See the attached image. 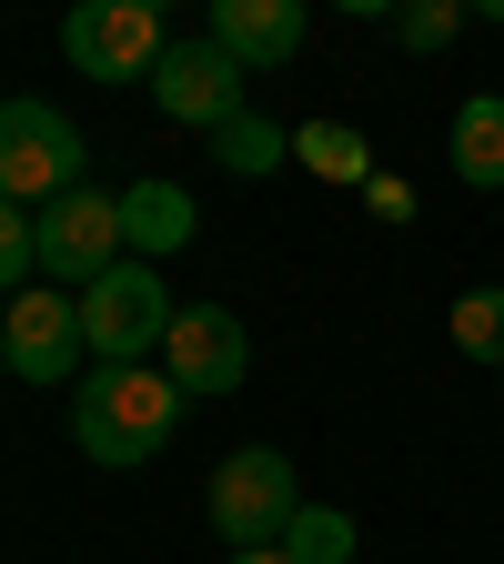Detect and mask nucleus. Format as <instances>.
Segmentation results:
<instances>
[{"label":"nucleus","instance_id":"obj_18","mask_svg":"<svg viewBox=\"0 0 504 564\" xmlns=\"http://www.w3.org/2000/svg\"><path fill=\"white\" fill-rule=\"evenodd\" d=\"M394 31H404V51H444L464 31V0H414V11H394Z\"/></svg>","mask_w":504,"mask_h":564},{"label":"nucleus","instance_id":"obj_16","mask_svg":"<svg viewBox=\"0 0 504 564\" xmlns=\"http://www.w3.org/2000/svg\"><path fill=\"white\" fill-rule=\"evenodd\" d=\"M454 343L474 352V364H504V282H494V293H464V303H454Z\"/></svg>","mask_w":504,"mask_h":564},{"label":"nucleus","instance_id":"obj_20","mask_svg":"<svg viewBox=\"0 0 504 564\" xmlns=\"http://www.w3.org/2000/svg\"><path fill=\"white\" fill-rule=\"evenodd\" d=\"M484 11H494V21H504V0H484Z\"/></svg>","mask_w":504,"mask_h":564},{"label":"nucleus","instance_id":"obj_10","mask_svg":"<svg viewBox=\"0 0 504 564\" xmlns=\"http://www.w3.org/2000/svg\"><path fill=\"white\" fill-rule=\"evenodd\" d=\"M202 41H223L243 70H293L303 61V0H212Z\"/></svg>","mask_w":504,"mask_h":564},{"label":"nucleus","instance_id":"obj_6","mask_svg":"<svg viewBox=\"0 0 504 564\" xmlns=\"http://www.w3.org/2000/svg\"><path fill=\"white\" fill-rule=\"evenodd\" d=\"M162 11L152 0H82V11L61 21V61L92 70V82H152L162 70Z\"/></svg>","mask_w":504,"mask_h":564},{"label":"nucleus","instance_id":"obj_12","mask_svg":"<svg viewBox=\"0 0 504 564\" xmlns=\"http://www.w3.org/2000/svg\"><path fill=\"white\" fill-rule=\"evenodd\" d=\"M454 172L474 192H504V91H484V101L454 111Z\"/></svg>","mask_w":504,"mask_h":564},{"label":"nucleus","instance_id":"obj_2","mask_svg":"<svg viewBox=\"0 0 504 564\" xmlns=\"http://www.w3.org/2000/svg\"><path fill=\"white\" fill-rule=\"evenodd\" d=\"M293 514H303V484H293V464H282L272 444H243V454L212 464V524H223L233 554L282 544V534H293Z\"/></svg>","mask_w":504,"mask_h":564},{"label":"nucleus","instance_id":"obj_7","mask_svg":"<svg viewBox=\"0 0 504 564\" xmlns=\"http://www.w3.org/2000/svg\"><path fill=\"white\" fill-rule=\"evenodd\" d=\"M82 323H92V352H101V364H141V352L172 343L182 303L162 293L152 262H121L111 282H92V293H82Z\"/></svg>","mask_w":504,"mask_h":564},{"label":"nucleus","instance_id":"obj_9","mask_svg":"<svg viewBox=\"0 0 504 564\" xmlns=\"http://www.w3.org/2000/svg\"><path fill=\"white\" fill-rule=\"evenodd\" d=\"M162 373H172L192 403H223V393L253 373V333H243L223 303H182V323H172V343H162Z\"/></svg>","mask_w":504,"mask_h":564},{"label":"nucleus","instance_id":"obj_11","mask_svg":"<svg viewBox=\"0 0 504 564\" xmlns=\"http://www.w3.org/2000/svg\"><path fill=\"white\" fill-rule=\"evenodd\" d=\"M121 232H131V262H152V252H182L202 232V212H192L182 182H131L121 192Z\"/></svg>","mask_w":504,"mask_h":564},{"label":"nucleus","instance_id":"obj_14","mask_svg":"<svg viewBox=\"0 0 504 564\" xmlns=\"http://www.w3.org/2000/svg\"><path fill=\"white\" fill-rule=\"evenodd\" d=\"M272 162H293V131H282V121H262V111H243V121L223 131V172H243V182H262Z\"/></svg>","mask_w":504,"mask_h":564},{"label":"nucleus","instance_id":"obj_15","mask_svg":"<svg viewBox=\"0 0 504 564\" xmlns=\"http://www.w3.org/2000/svg\"><path fill=\"white\" fill-rule=\"evenodd\" d=\"M282 554H293V564H353V514L303 505V514H293V534H282Z\"/></svg>","mask_w":504,"mask_h":564},{"label":"nucleus","instance_id":"obj_3","mask_svg":"<svg viewBox=\"0 0 504 564\" xmlns=\"http://www.w3.org/2000/svg\"><path fill=\"white\" fill-rule=\"evenodd\" d=\"M131 262V232H121V192H61L41 212V282H61V293H92V282H111Z\"/></svg>","mask_w":504,"mask_h":564},{"label":"nucleus","instance_id":"obj_8","mask_svg":"<svg viewBox=\"0 0 504 564\" xmlns=\"http://www.w3.org/2000/svg\"><path fill=\"white\" fill-rule=\"evenodd\" d=\"M152 101H162L172 121H192V131L223 141V131L243 121V61H233L223 41H172L162 70H152Z\"/></svg>","mask_w":504,"mask_h":564},{"label":"nucleus","instance_id":"obj_13","mask_svg":"<svg viewBox=\"0 0 504 564\" xmlns=\"http://www.w3.org/2000/svg\"><path fill=\"white\" fill-rule=\"evenodd\" d=\"M293 162L323 172V182H364L374 192V152H364V131H353V121H303L293 131Z\"/></svg>","mask_w":504,"mask_h":564},{"label":"nucleus","instance_id":"obj_19","mask_svg":"<svg viewBox=\"0 0 504 564\" xmlns=\"http://www.w3.org/2000/svg\"><path fill=\"white\" fill-rule=\"evenodd\" d=\"M233 564H293V554H282V544H253V554H233Z\"/></svg>","mask_w":504,"mask_h":564},{"label":"nucleus","instance_id":"obj_1","mask_svg":"<svg viewBox=\"0 0 504 564\" xmlns=\"http://www.w3.org/2000/svg\"><path fill=\"white\" fill-rule=\"evenodd\" d=\"M182 403L192 393L162 364H92L82 383H71V444H82L92 464H152L172 444Z\"/></svg>","mask_w":504,"mask_h":564},{"label":"nucleus","instance_id":"obj_5","mask_svg":"<svg viewBox=\"0 0 504 564\" xmlns=\"http://www.w3.org/2000/svg\"><path fill=\"white\" fill-rule=\"evenodd\" d=\"M82 352H92L82 293H61V282L11 293V313H0V364H11L21 383H82Z\"/></svg>","mask_w":504,"mask_h":564},{"label":"nucleus","instance_id":"obj_4","mask_svg":"<svg viewBox=\"0 0 504 564\" xmlns=\"http://www.w3.org/2000/svg\"><path fill=\"white\" fill-rule=\"evenodd\" d=\"M0 192H11L21 212H51L61 192H82V131H71L51 101H11L0 111Z\"/></svg>","mask_w":504,"mask_h":564},{"label":"nucleus","instance_id":"obj_17","mask_svg":"<svg viewBox=\"0 0 504 564\" xmlns=\"http://www.w3.org/2000/svg\"><path fill=\"white\" fill-rule=\"evenodd\" d=\"M31 272H41V212H0V282H11V293H31Z\"/></svg>","mask_w":504,"mask_h":564}]
</instances>
